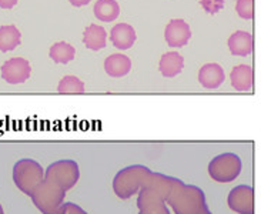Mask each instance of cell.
I'll use <instances>...</instances> for the list:
<instances>
[{"label":"cell","instance_id":"obj_21","mask_svg":"<svg viewBox=\"0 0 261 214\" xmlns=\"http://www.w3.org/2000/svg\"><path fill=\"white\" fill-rule=\"evenodd\" d=\"M64 214H86L82 208L73 203H64Z\"/></svg>","mask_w":261,"mask_h":214},{"label":"cell","instance_id":"obj_15","mask_svg":"<svg viewBox=\"0 0 261 214\" xmlns=\"http://www.w3.org/2000/svg\"><path fill=\"white\" fill-rule=\"evenodd\" d=\"M120 14V6L116 0H97L94 5V16L101 21H113Z\"/></svg>","mask_w":261,"mask_h":214},{"label":"cell","instance_id":"obj_5","mask_svg":"<svg viewBox=\"0 0 261 214\" xmlns=\"http://www.w3.org/2000/svg\"><path fill=\"white\" fill-rule=\"evenodd\" d=\"M0 73H2V78L9 85H20L30 77L32 67L26 59L13 57V59H9L6 63L2 66Z\"/></svg>","mask_w":261,"mask_h":214},{"label":"cell","instance_id":"obj_17","mask_svg":"<svg viewBox=\"0 0 261 214\" xmlns=\"http://www.w3.org/2000/svg\"><path fill=\"white\" fill-rule=\"evenodd\" d=\"M50 59L55 62V63H62L67 64L74 59L76 55V49L66 42H57L55 43L51 47H50Z\"/></svg>","mask_w":261,"mask_h":214},{"label":"cell","instance_id":"obj_6","mask_svg":"<svg viewBox=\"0 0 261 214\" xmlns=\"http://www.w3.org/2000/svg\"><path fill=\"white\" fill-rule=\"evenodd\" d=\"M228 207L239 214L254 213V190L250 185H237L228 194Z\"/></svg>","mask_w":261,"mask_h":214},{"label":"cell","instance_id":"obj_12","mask_svg":"<svg viewBox=\"0 0 261 214\" xmlns=\"http://www.w3.org/2000/svg\"><path fill=\"white\" fill-rule=\"evenodd\" d=\"M231 86L239 92H247L253 87V82H254V73H253V67L248 64H240L236 66L231 74Z\"/></svg>","mask_w":261,"mask_h":214},{"label":"cell","instance_id":"obj_1","mask_svg":"<svg viewBox=\"0 0 261 214\" xmlns=\"http://www.w3.org/2000/svg\"><path fill=\"white\" fill-rule=\"evenodd\" d=\"M77 180V163L73 160H60L50 166L30 196L43 214H64V194Z\"/></svg>","mask_w":261,"mask_h":214},{"label":"cell","instance_id":"obj_13","mask_svg":"<svg viewBox=\"0 0 261 214\" xmlns=\"http://www.w3.org/2000/svg\"><path fill=\"white\" fill-rule=\"evenodd\" d=\"M184 67V59L177 51H169L163 55L159 64V70L164 77H176Z\"/></svg>","mask_w":261,"mask_h":214},{"label":"cell","instance_id":"obj_14","mask_svg":"<svg viewBox=\"0 0 261 214\" xmlns=\"http://www.w3.org/2000/svg\"><path fill=\"white\" fill-rule=\"evenodd\" d=\"M83 43L87 49L93 51L105 49L107 43V32L101 26L90 24L89 28H86L83 33Z\"/></svg>","mask_w":261,"mask_h":214},{"label":"cell","instance_id":"obj_18","mask_svg":"<svg viewBox=\"0 0 261 214\" xmlns=\"http://www.w3.org/2000/svg\"><path fill=\"white\" fill-rule=\"evenodd\" d=\"M59 93H83L85 92V83L76 76H66L57 86Z\"/></svg>","mask_w":261,"mask_h":214},{"label":"cell","instance_id":"obj_7","mask_svg":"<svg viewBox=\"0 0 261 214\" xmlns=\"http://www.w3.org/2000/svg\"><path fill=\"white\" fill-rule=\"evenodd\" d=\"M164 39L170 47H183L191 39L190 26L183 19H173L164 30Z\"/></svg>","mask_w":261,"mask_h":214},{"label":"cell","instance_id":"obj_8","mask_svg":"<svg viewBox=\"0 0 261 214\" xmlns=\"http://www.w3.org/2000/svg\"><path fill=\"white\" fill-rule=\"evenodd\" d=\"M224 78H226L224 70L217 63L204 64L198 71V82L207 90L219 89L220 86L224 83Z\"/></svg>","mask_w":261,"mask_h":214},{"label":"cell","instance_id":"obj_23","mask_svg":"<svg viewBox=\"0 0 261 214\" xmlns=\"http://www.w3.org/2000/svg\"><path fill=\"white\" fill-rule=\"evenodd\" d=\"M71 5L74 7H82V6H86V5H89L92 0H69Z\"/></svg>","mask_w":261,"mask_h":214},{"label":"cell","instance_id":"obj_16","mask_svg":"<svg viewBox=\"0 0 261 214\" xmlns=\"http://www.w3.org/2000/svg\"><path fill=\"white\" fill-rule=\"evenodd\" d=\"M21 42L20 32L16 26H2L0 28V51H12Z\"/></svg>","mask_w":261,"mask_h":214},{"label":"cell","instance_id":"obj_2","mask_svg":"<svg viewBox=\"0 0 261 214\" xmlns=\"http://www.w3.org/2000/svg\"><path fill=\"white\" fill-rule=\"evenodd\" d=\"M166 201H169L176 214H212L205 203L204 193L196 185L177 181Z\"/></svg>","mask_w":261,"mask_h":214},{"label":"cell","instance_id":"obj_19","mask_svg":"<svg viewBox=\"0 0 261 214\" xmlns=\"http://www.w3.org/2000/svg\"><path fill=\"white\" fill-rule=\"evenodd\" d=\"M236 12L241 19L251 20L254 17V0H237Z\"/></svg>","mask_w":261,"mask_h":214},{"label":"cell","instance_id":"obj_22","mask_svg":"<svg viewBox=\"0 0 261 214\" xmlns=\"http://www.w3.org/2000/svg\"><path fill=\"white\" fill-rule=\"evenodd\" d=\"M19 0H0V7L2 9H13L17 5Z\"/></svg>","mask_w":261,"mask_h":214},{"label":"cell","instance_id":"obj_10","mask_svg":"<svg viewBox=\"0 0 261 214\" xmlns=\"http://www.w3.org/2000/svg\"><path fill=\"white\" fill-rule=\"evenodd\" d=\"M228 49L234 56L246 57L253 51V36L248 32L237 30L228 39Z\"/></svg>","mask_w":261,"mask_h":214},{"label":"cell","instance_id":"obj_11","mask_svg":"<svg viewBox=\"0 0 261 214\" xmlns=\"http://www.w3.org/2000/svg\"><path fill=\"white\" fill-rule=\"evenodd\" d=\"M105 70L110 77H124L132 70V60L126 55H112L105 60Z\"/></svg>","mask_w":261,"mask_h":214},{"label":"cell","instance_id":"obj_9","mask_svg":"<svg viewBox=\"0 0 261 214\" xmlns=\"http://www.w3.org/2000/svg\"><path fill=\"white\" fill-rule=\"evenodd\" d=\"M110 40L116 49L127 50L136 43V32L127 23H119L110 32Z\"/></svg>","mask_w":261,"mask_h":214},{"label":"cell","instance_id":"obj_3","mask_svg":"<svg viewBox=\"0 0 261 214\" xmlns=\"http://www.w3.org/2000/svg\"><path fill=\"white\" fill-rule=\"evenodd\" d=\"M241 158L234 153H223L214 157L208 164V174L219 183H230L240 174Z\"/></svg>","mask_w":261,"mask_h":214},{"label":"cell","instance_id":"obj_20","mask_svg":"<svg viewBox=\"0 0 261 214\" xmlns=\"http://www.w3.org/2000/svg\"><path fill=\"white\" fill-rule=\"evenodd\" d=\"M200 5L208 14H216L224 7V0H200Z\"/></svg>","mask_w":261,"mask_h":214},{"label":"cell","instance_id":"obj_4","mask_svg":"<svg viewBox=\"0 0 261 214\" xmlns=\"http://www.w3.org/2000/svg\"><path fill=\"white\" fill-rule=\"evenodd\" d=\"M44 177L40 164L30 160V158H23L19 163H16L13 169L14 183L20 189L21 192L26 194H32V192L36 189Z\"/></svg>","mask_w":261,"mask_h":214}]
</instances>
